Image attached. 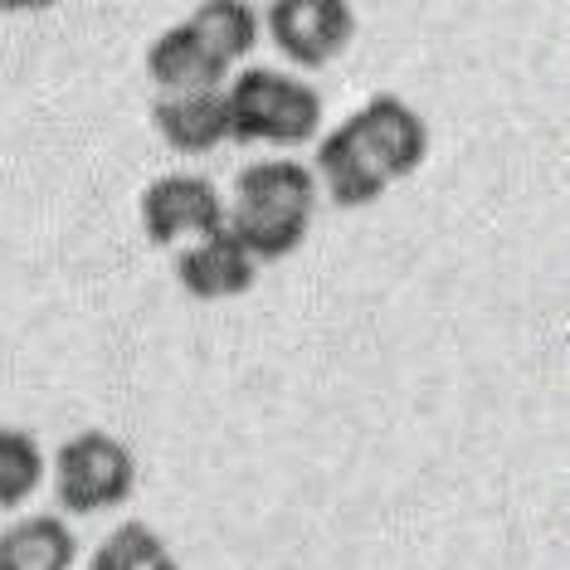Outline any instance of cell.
<instances>
[{"instance_id":"cell-5","label":"cell","mask_w":570,"mask_h":570,"mask_svg":"<svg viewBox=\"0 0 570 570\" xmlns=\"http://www.w3.org/2000/svg\"><path fill=\"white\" fill-rule=\"evenodd\" d=\"M137 210H141V229H147V239L157 249H180V244L225 229V196L215 190V180L196 171L157 176L141 190Z\"/></svg>"},{"instance_id":"cell-3","label":"cell","mask_w":570,"mask_h":570,"mask_svg":"<svg viewBox=\"0 0 570 570\" xmlns=\"http://www.w3.org/2000/svg\"><path fill=\"white\" fill-rule=\"evenodd\" d=\"M55 478V498L69 517H94L122 508L137 492V459L118 434L108 430H83L73 439H63L49 463Z\"/></svg>"},{"instance_id":"cell-2","label":"cell","mask_w":570,"mask_h":570,"mask_svg":"<svg viewBox=\"0 0 570 570\" xmlns=\"http://www.w3.org/2000/svg\"><path fill=\"white\" fill-rule=\"evenodd\" d=\"M229 141H264V147L293 151L322 137V94L297 73L254 69L229 73L225 83Z\"/></svg>"},{"instance_id":"cell-7","label":"cell","mask_w":570,"mask_h":570,"mask_svg":"<svg viewBox=\"0 0 570 570\" xmlns=\"http://www.w3.org/2000/svg\"><path fill=\"white\" fill-rule=\"evenodd\" d=\"M258 278V264L235 244L229 229H215L205 239H190L176 249V283L200 303H229L244 297Z\"/></svg>"},{"instance_id":"cell-1","label":"cell","mask_w":570,"mask_h":570,"mask_svg":"<svg viewBox=\"0 0 570 570\" xmlns=\"http://www.w3.org/2000/svg\"><path fill=\"white\" fill-rule=\"evenodd\" d=\"M317 180L303 161L268 157L235 176V190L225 200V229L254 264H274L303 249L317 215Z\"/></svg>"},{"instance_id":"cell-12","label":"cell","mask_w":570,"mask_h":570,"mask_svg":"<svg viewBox=\"0 0 570 570\" xmlns=\"http://www.w3.org/2000/svg\"><path fill=\"white\" fill-rule=\"evenodd\" d=\"M190 30L200 35L205 45L215 49L219 59L235 69V59H249L254 45H258V10L244 6V0H205V6L190 10Z\"/></svg>"},{"instance_id":"cell-13","label":"cell","mask_w":570,"mask_h":570,"mask_svg":"<svg viewBox=\"0 0 570 570\" xmlns=\"http://www.w3.org/2000/svg\"><path fill=\"white\" fill-rule=\"evenodd\" d=\"M45 473H49V459H45L40 439L30 430L0 424V508L6 512L24 508L45 488Z\"/></svg>"},{"instance_id":"cell-9","label":"cell","mask_w":570,"mask_h":570,"mask_svg":"<svg viewBox=\"0 0 570 570\" xmlns=\"http://www.w3.org/2000/svg\"><path fill=\"white\" fill-rule=\"evenodd\" d=\"M313 180L317 190H327L332 205L342 210H361V205H375L391 190V180L375 171V161L361 151V141L352 137V127H332V132L317 137V157H313Z\"/></svg>"},{"instance_id":"cell-11","label":"cell","mask_w":570,"mask_h":570,"mask_svg":"<svg viewBox=\"0 0 570 570\" xmlns=\"http://www.w3.org/2000/svg\"><path fill=\"white\" fill-rule=\"evenodd\" d=\"M79 537L63 517L35 512L0 531V570H73Z\"/></svg>"},{"instance_id":"cell-4","label":"cell","mask_w":570,"mask_h":570,"mask_svg":"<svg viewBox=\"0 0 570 570\" xmlns=\"http://www.w3.org/2000/svg\"><path fill=\"white\" fill-rule=\"evenodd\" d=\"M268 24V40L297 69H327L356 40V6L346 0H274L258 16Z\"/></svg>"},{"instance_id":"cell-10","label":"cell","mask_w":570,"mask_h":570,"mask_svg":"<svg viewBox=\"0 0 570 570\" xmlns=\"http://www.w3.org/2000/svg\"><path fill=\"white\" fill-rule=\"evenodd\" d=\"M151 122L157 137L180 157H205L219 141H229V108H225V88L215 94H161L151 102Z\"/></svg>"},{"instance_id":"cell-14","label":"cell","mask_w":570,"mask_h":570,"mask_svg":"<svg viewBox=\"0 0 570 570\" xmlns=\"http://www.w3.org/2000/svg\"><path fill=\"white\" fill-rule=\"evenodd\" d=\"M166 556L171 551H166V541L157 537L151 522H122L94 547L88 570H157Z\"/></svg>"},{"instance_id":"cell-8","label":"cell","mask_w":570,"mask_h":570,"mask_svg":"<svg viewBox=\"0 0 570 570\" xmlns=\"http://www.w3.org/2000/svg\"><path fill=\"white\" fill-rule=\"evenodd\" d=\"M147 79L161 94H215L229 83V63L190 24H171L147 49Z\"/></svg>"},{"instance_id":"cell-15","label":"cell","mask_w":570,"mask_h":570,"mask_svg":"<svg viewBox=\"0 0 570 570\" xmlns=\"http://www.w3.org/2000/svg\"><path fill=\"white\" fill-rule=\"evenodd\" d=\"M157 570H180V566H176V561H171V556H166V561H161V566H157Z\"/></svg>"},{"instance_id":"cell-6","label":"cell","mask_w":570,"mask_h":570,"mask_svg":"<svg viewBox=\"0 0 570 570\" xmlns=\"http://www.w3.org/2000/svg\"><path fill=\"white\" fill-rule=\"evenodd\" d=\"M346 127H352L361 151L375 161V171L391 180V186L414 176L424 166V157H430V122L395 94H375L366 108H356L346 118Z\"/></svg>"}]
</instances>
